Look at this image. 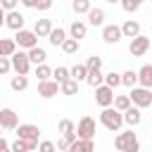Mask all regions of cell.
Listing matches in <instances>:
<instances>
[{"label": "cell", "mask_w": 152, "mask_h": 152, "mask_svg": "<svg viewBox=\"0 0 152 152\" xmlns=\"http://www.w3.org/2000/svg\"><path fill=\"white\" fill-rule=\"evenodd\" d=\"M114 147H116V152H140V142H138V135L133 133V128L119 131V135L114 138Z\"/></svg>", "instance_id": "obj_1"}, {"label": "cell", "mask_w": 152, "mask_h": 152, "mask_svg": "<svg viewBox=\"0 0 152 152\" xmlns=\"http://www.w3.org/2000/svg\"><path fill=\"white\" fill-rule=\"evenodd\" d=\"M100 124H102L107 131L119 133V131H121V126H124V114H121V112H116L114 107H104V109L100 112Z\"/></svg>", "instance_id": "obj_2"}, {"label": "cell", "mask_w": 152, "mask_h": 152, "mask_svg": "<svg viewBox=\"0 0 152 152\" xmlns=\"http://www.w3.org/2000/svg\"><path fill=\"white\" fill-rule=\"evenodd\" d=\"M128 97H131V104L138 107V109H145V107L152 104V90H150V88H140V86H135V88H131Z\"/></svg>", "instance_id": "obj_3"}, {"label": "cell", "mask_w": 152, "mask_h": 152, "mask_svg": "<svg viewBox=\"0 0 152 152\" xmlns=\"http://www.w3.org/2000/svg\"><path fill=\"white\" fill-rule=\"evenodd\" d=\"M10 62H12V71H14V74H19V76H28V71H31L28 52L19 50V52H14V55L10 57Z\"/></svg>", "instance_id": "obj_4"}, {"label": "cell", "mask_w": 152, "mask_h": 152, "mask_svg": "<svg viewBox=\"0 0 152 152\" xmlns=\"http://www.w3.org/2000/svg\"><path fill=\"white\" fill-rule=\"evenodd\" d=\"M95 131H97L95 119H93V116H83V119L78 121V126H76V138H78V140H93V138H95Z\"/></svg>", "instance_id": "obj_5"}, {"label": "cell", "mask_w": 152, "mask_h": 152, "mask_svg": "<svg viewBox=\"0 0 152 152\" xmlns=\"http://www.w3.org/2000/svg\"><path fill=\"white\" fill-rule=\"evenodd\" d=\"M14 43H17V48L19 50H31V48H36L38 45V36L33 33V31H28V28H21V31H17V36H14Z\"/></svg>", "instance_id": "obj_6"}, {"label": "cell", "mask_w": 152, "mask_h": 152, "mask_svg": "<svg viewBox=\"0 0 152 152\" xmlns=\"http://www.w3.org/2000/svg\"><path fill=\"white\" fill-rule=\"evenodd\" d=\"M150 50V38L147 36H135V38H131V43H128V52L133 55V57H142L145 52Z\"/></svg>", "instance_id": "obj_7"}, {"label": "cell", "mask_w": 152, "mask_h": 152, "mask_svg": "<svg viewBox=\"0 0 152 152\" xmlns=\"http://www.w3.org/2000/svg\"><path fill=\"white\" fill-rule=\"evenodd\" d=\"M17 138L28 140V142H38V138H40V128H38L36 124H19V126H17Z\"/></svg>", "instance_id": "obj_8"}, {"label": "cell", "mask_w": 152, "mask_h": 152, "mask_svg": "<svg viewBox=\"0 0 152 152\" xmlns=\"http://www.w3.org/2000/svg\"><path fill=\"white\" fill-rule=\"evenodd\" d=\"M0 126H2V131H17V126H19V114H17L14 109H10V107L0 109Z\"/></svg>", "instance_id": "obj_9"}, {"label": "cell", "mask_w": 152, "mask_h": 152, "mask_svg": "<svg viewBox=\"0 0 152 152\" xmlns=\"http://www.w3.org/2000/svg\"><path fill=\"white\" fill-rule=\"evenodd\" d=\"M95 102L104 109V107H112V102H114V90L109 88V86H97L95 88Z\"/></svg>", "instance_id": "obj_10"}, {"label": "cell", "mask_w": 152, "mask_h": 152, "mask_svg": "<svg viewBox=\"0 0 152 152\" xmlns=\"http://www.w3.org/2000/svg\"><path fill=\"white\" fill-rule=\"evenodd\" d=\"M24 21H26V17H24L19 10L5 12V26H7V28H12V31H21V28H24Z\"/></svg>", "instance_id": "obj_11"}, {"label": "cell", "mask_w": 152, "mask_h": 152, "mask_svg": "<svg viewBox=\"0 0 152 152\" xmlns=\"http://www.w3.org/2000/svg\"><path fill=\"white\" fill-rule=\"evenodd\" d=\"M121 38H124V36H121V26H116V24L102 26V40H104L107 45H116Z\"/></svg>", "instance_id": "obj_12"}, {"label": "cell", "mask_w": 152, "mask_h": 152, "mask_svg": "<svg viewBox=\"0 0 152 152\" xmlns=\"http://www.w3.org/2000/svg\"><path fill=\"white\" fill-rule=\"evenodd\" d=\"M57 93H59V83H55L52 78H50V81H38V95H40V97L50 100V97H55Z\"/></svg>", "instance_id": "obj_13"}, {"label": "cell", "mask_w": 152, "mask_h": 152, "mask_svg": "<svg viewBox=\"0 0 152 152\" xmlns=\"http://www.w3.org/2000/svg\"><path fill=\"white\" fill-rule=\"evenodd\" d=\"M140 121H142V112H140L138 107H133V104H131V107L124 112V124H126L128 128H135Z\"/></svg>", "instance_id": "obj_14"}, {"label": "cell", "mask_w": 152, "mask_h": 152, "mask_svg": "<svg viewBox=\"0 0 152 152\" xmlns=\"http://www.w3.org/2000/svg\"><path fill=\"white\" fill-rule=\"evenodd\" d=\"M52 28H55L52 26V19H36V24H33V33L38 38H48Z\"/></svg>", "instance_id": "obj_15"}, {"label": "cell", "mask_w": 152, "mask_h": 152, "mask_svg": "<svg viewBox=\"0 0 152 152\" xmlns=\"http://www.w3.org/2000/svg\"><path fill=\"white\" fill-rule=\"evenodd\" d=\"M86 33H88V24L81 21V19H74L71 26H69V36L76 38V40H81V38H86Z\"/></svg>", "instance_id": "obj_16"}, {"label": "cell", "mask_w": 152, "mask_h": 152, "mask_svg": "<svg viewBox=\"0 0 152 152\" xmlns=\"http://www.w3.org/2000/svg\"><path fill=\"white\" fill-rule=\"evenodd\" d=\"M138 83L140 88H152V64H142L138 69Z\"/></svg>", "instance_id": "obj_17"}, {"label": "cell", "mask_w": 152, "mask_h": 152, "mask_svg": "<svg viewBox=\"0 0 152 152\" xmlns=\"http://www.w3.org/2000/svg\"><path fill=\"white\" fill-rule=\"evenodd\" d=\"M121 36H124V38H135V36H140V24L133 21V19L124 21V24H121Z\"/></svg>", "instance_id": "obj_18"}, {"label": "cell", "mask_w": 152, "mask_h": 152, "mask_svg": "<svg viewBox=\"0 0 152 152\" xmlns=\"http://www.w3.org/2000/svg\"><path fill=\"white\" fill-rule=\"evenodd\" d=\"M10 150H12V152H33V150H38V142H28V140L17 138V140L10 145Z\"/></svg>", "instance_id": "obj_19"}, {"label": "cell", "mask_w": 152, "mask_h": 152, "mask_svg": "<svg viewBox=\"0 0 152 152\" xmlns=\"http://www.w3.org/2000/svg\"><path fill=\"white\" fill-rule=\"evenodd\" d=\"M69 152H95V140H74Z\"/></svg>", "instance_id": "obj_20"}, {"label": "cell", "mask_w": 152, "mask_h": 152, "mask_svg": "<svg viewBox=\"0 0 152 152\" xmlns=\"http://www.w3.org/2000/svg\"><path fill=\"white\" fill-rule=\"evenodd\" d=\"M88 24H90V26H102V24H104V10H102V7H90V12H88Z\"/></svg>", "instance_id": "obj_21"}, {"label": "cell", "mask_w": 152, "mask_h": 152, "mask_svg": "<svg viewBox=\"0 0 152 152\" xmlns=\"http://www.w3.org/2000/svg\"><path fill=\"white\" fill-rule=\"evenodd\" d=\"M28 59H31V64H45V59H48V52L40 48V45H36V48H31L28 50Z\"/></svg>", "instance_id": "obj_22"}, {"label": "cell", "mask_w": 152, "mask_h": 152, "mask_svg": "<svg viewBox=\"0 0 152 152\" xmlns=\"http://www.w3.org/2000/svg\"><path fill=\"white\" fill-rule=\"evenodd\" d=\"M17 52L14 38H0V57H12Z\"/></svg>", "instance_id": "obj_23"}, {"label": "cell", "mask_w": 152, "mask_h": 152, "mask_svg": "<svg viewBox=\"0 0 152 152\" xmlns=\"http://www.w3.org/2000/svg\"><path fill=\"white\" fill-rule=\"evenodd\" d=\"M86 83H88L90 88H97V86H102V83H104V74H102L100 69H90V71H88V76H86Z\"/></svg>", "instance_id": "obj_24"}, {"label": "cell", "mask_w": 152, "mask_h": 152, "mask_svg": "<svg viewBox=\"0 0 152 152\" xmlns=\"http://www.w3.org/2000/svg\"><path fill=\"white\" fill-rule=\"evenodd\" d=\"M48 40H50V45H55V48H57V45H62V43L66 40V31H64L62 26H57V28H52V31H50Z\"/></svg>", "instance_id": "obj_25"}, {"label": "cell", "mask_w": 152, "mask_h": 152, "mask_svg": "<svg viewBox=\"0 0 152 152\" xmlns=\"http://www.w3.org/2000/svg\"><path fill=\"white\" fill-rule=\"evenodd\" d=\"M59 48L64 50V55H76V52L81 50V40H76V38H66Z\"/></svg>", "instance_id": "obj_26"}, {"label": "cell", "mask_w": 152, "mask_h": 152, "mask_svg": "<svg viewBox=\"0 0 152 152\" xmlns=\"http://www.w3.org/2000/svg\"><path fill=\"white\" fill-rule=\"evenodd\" d=\"M69 76L74 78V81H86V76H88V69H86V64H74L71 69H69Z\"/></svg>", "instance_id": "obj_27"}, {"label": "cell", "mask_w": 152, "mask_h": 152, "mask_svg": "<svg viewBox=\"0 0 152 152\" xmlns=\"http://www.w3.org/2000/svg\"><path fill=\"white\" fill-rule=\"evenodd\" d=\"M10 88L14 90V93H21V90H26L28 88V78L26 76H12V81H10Z\"/></svg>", "instance_id": "obj_28"}, {"label": "cell", "mask_w": 152, "mask_h": 152, "mask_svg": "<svg viewBox=\"0 0 152 152\" xmlns=\"http://www.w3.org/2000/svg\"><path fill=\"white\" fill-rule=\"evenodd\" d=\"M112 107H114L116 112H121V114H124V112L131 107V97H128V95H114V102H112Z\"/></svg>", "instance_id": "obj_29"}, {"label": "cell", "mask_w": 152, "mask_h": 152, "mask_svg": "<svg viewBox=\"0 0 152 152\" xmlns=\"http://www.w3.org/2000/svg\"><path fill=\"white\" fill-rule=\"evenodd\" d=\"M135 83H138V71L128 69V71L121 74V86H126V88H135Z\"/></svg>", "instance_id": "obj_30"}, {"label": "cell", "mask_w": 152, "mask_h": 152, "mask_svg": "<svg viewBox=\"0 0 152 152\" xmlns=\"http://www.w3.org/2000/svg\"><path fill=\"white\" fill-rule=\"evenodd\" d=\"M69 78H71V76H69V69H66V66H57V69H52V81H55V83L62 86V83L69 81Z\"/></svg>", "instance_id": "obj_31"}, {"label": "cell", "mask_w": 152, "mask_h": 152, "mask_svg": "<svg viewBox=\"0 0 152 152\" xmlns=\"http://www.w3.org/2000/svg\"><path fill=\"white\" fill-rule=\"evenodd\" d=\"M74 140H76V133H66V135H62V138L57 140V145H55V147H57L59 152H66V150L71 147V142H74Z\"/></svg>", "instance_id": "obj_32"}, {"label": "cell", "mask_w": 152, "mask_h": 152, "mask_svg": "<svg viewBox=\"0 0 152 152\" xmlns=\"http://www.w3.org/2000/svg\"><path fill=\"white\" fill-rule=\"evenodd\" d=\"M33 74H36V78H38V81H50V78H52V69H50L48 64H38Z\"/></svg>", "instance_id": "obj_33"}, {"label": "cell", "mask_w": 152, "mask_h": 152, "mask_svg": "<svg viewBox=\"0 0 152 152\" xmlns=\"http://www.w3.org/2000/svg\"><path fill=\"white\" fill-rule=\"evenodd\" d=\"M59 90H62L64 95H76V93H78V81L69 78V81H64V83L59 86Z\"/></svg>", "instance_id": "obj_34"}, {"label": "cell", "mask_w": 152, "mask_h": 152, "mask_svg": "<svg viewBox=\"0 0 152 152\" xmlns=\"http://www.w3.org/2000/svg\"><path fill=\"white\" fill-rule=\"evenodd\" d=\"M71 7H74V12H76V14H88L93 5H90V0H74V2H71Z\"/></svg>", "instance_id": "obj_35"}, {"label": "cell", "mask_w": 152, "mask_h": 152, "mask_svg": "<svg viewBox=\"0 0 152 152\" xmlns=\"http://www.w3.org/2000/svg\"><path fill=\"white\" fill-rule=\"evenodd\" d=\"M104 86H109L112 90H114L116 86H121V74H116V71H109V74H104Z\"/></svg>", "instance_id": "obj_36"}, {"label": "cell", "mask_w": 152, "mask_h": 152, "mask_svg": "<svg viewBox=\"0 0 152 152\" xmlns=\"http://www.w3.org/2000/svg\"><path fill=\"white\" fill-rule=\"evenodd\" d=\"M57 131H59L62 135H66V133H76V126H74L71 119H62V121L57 124Z\"/></svg>", "instance_id": "obj_37"}, {"label": "cell", "mask_w": 152, "mask_h": 152, "mask_svg": "<svg viewBox=\"0 0 152 152\" xmlns=\"http://www.w3.org/2000/svg\"><path fill=\"white\" fill-rule=\"evenodd\" d=\"M102 66V57H97V55H90L88 59H86V69L90 71V69H100Z\"/></svg>", "instance_id": "obj_38"}, {"label": "cell", "mask_w": 152, "mask_h": 152, "mask_svg": "<svg viewBox=\"0 0 152 152\" xmlns=\"http://www.w3.org/2000/svg\"><path fill=\"white\" fill-rule=\"evenodd\" d=\"M140 5H142V0H121V7H124L126 12H135Z\"/></svg>", "instance_id": "obj_39"}, {"label": "cell", "mask_w": 152, "mask_h": 152, "mask_svg": "<svg viewBox=\"0 0 152 152\" xmlns=\"http://www.w3.org/2000/svg\"><path fill=\"white\" fill-rule=\"evenodd\" d=\"M10 71H12L10 57H0V76H5V74H10Z\"/></svg>", "instance_id": "obj_40"}, {"label": "cell", "mask_w": 152, "mask_h": 152, "mask_svg": "<svg viewBox=\"0 0 152 152\" xmlns=\"http://www.w3.org/2000/svg\"><path fill=\"white\" fill-rule=\"evenodd\" d=\"M57 147H55V142L52 140H43V142H38V152H55Z\"/></svg>", "instance_id": "obj_41"}, {"label": "cell", "mask_w": 152, "mask_h": 152, "mask_svg": "<svg viewBox=\"0 0 152 152\" xmlns=\"http://www.w3.org/2000/svg\"><path fill=\"white\" fill-rule=\"evenodd\" d=\"M50 7H52V0H36L33 2V10H40V12H45Z\"/></svg>", "instance_id": "obj_42"}, {"label": "cell", "mask_w": 152, "mask_h": 152, "mask_svg": "<svg viewBox=\"0 0 152 152\" xmlns=\"http://www.w3.org/2000/svg\"><path fill=\"white\" fill-rule=\"evenodd\" d=\"M17 2H19V0H0V7H2L5 12H12V10H17Z\"/></svg>", "instance_id": "obj_43"}, {"label": "cell", "mask_w": 152, "mask_h": 152, "mask_svg": "<svg viewBox=\"0 0 152 152\" xmlns=\"http://www.w3.org/2000/svg\"><path fill=\"white\" fill-rule=\"evenodd\" d=\"M19 2H21L24 7H33V2H36V0H19Z\"/></svg>", "instance_id": "obj_44"}, {"label": "cell", "mask_w": 152, "mask_h": 152, "mask_svg": "<svg viewBox=\"0 0 152 152\" xmlns=\"http://www.w3.org/2000/svg\"><path fill=\"white\" fill-rule=\"evenodd\" d=\"M0 26H5V10L0 7Z\"/></svg>", "instance_id": "obj_45"}, {"label": "cell", "mask_w": 152, "mask_h": 152, "mask_svg": "<svg viewBox=\"0 0 152 152\" xmlns=\"http://www.w3.org/2000/svg\"><path fill=\"white\" fill-rule=\"evenodd\" d=\"M0 152H12V150H10V147H5V150H0Z\"/></svg>", "instance_id": "obj_46"}, {"label": "cell", "mask_w": 152, "mask_h": 152, "mask_svg": "<svg viewBox=\"0 0 152 152\" xmlns=\"http://www.w3.org/2000/svg\"><path fill=\"white\" fill-rule=\"evenodd\" d=\"M107 2H112V5H114V2H121V0H107Z\"/></svg>", "instance_id": "obj_47"}, {"label": "cell", "mask_w": 152, "mask_h": 152, "mask_svg": "<svg viewBox=\"0 0 152 152\" xmlns=\"http://www.w3.org/2000/svg\"><path fill=\"white\" fill-rule=\"evenodd\" d=\"M0 133H2V126H0Z\"/></svg>", "instance_id": "obj_48"}, {"label": "cell", "mask_w": 152, "mask_h": 152, "mask_svg": "<svg viewBox=\"0 0 152 152\" xmlns=\"http://www.w3.org/2000/svg\"><path fill=\"white\" fill-rule=\"evenodd\" d=\"M55 152H59V150H55Z\"/></svg>", "instance_id": "obj_49"}, {"label": "cell", "mask_w": 152, "mask_h": 152, "mask_svg": "<svg viewBox=\"0 0 152 152\" xmlns=\"http://www.w3.org/2000/svg\"><path fill=\"white\" fill-rule=\"evenodd\" d=\"M33 152H38V150H33Z\"/></svg>", "instance_id": "obj_50"}, {"label": "cell", "mask_w": 152, "mask_h": 152, "mask_svg": "<svg viewBox=\"0 0 152 152\" xmlns=\"http://www.w3.org/2000/svg\"><path fill=\"white\" fill-rule=\"evenodd\" d=\"M66 152H69V150H66Z\"/></svg>", "instance_id": "obj_51"}, {"label": "cell", "mask_w": 152, "mask_h": 152, "mask_svg": "<svg viewBox=\"0 0 152 152\" xmlns=\"http://www.w3.org/2000/svg\"><path fill=\"white\" fill-rule=\"evenodd\" d=\"M150 2H152V0H150Z\"/></svg>", "instance_id": "obj_52"}]
</instances>
